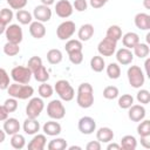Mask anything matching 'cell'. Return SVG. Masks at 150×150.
Returning a JSON list of instances; mask_svg holds the SVG:
<instances>
[{"instance_id":"cell-5","label":"cell","mask_w":150,"mask_h":150,"mask_svg":"<svg viewBox=\"0 0 150 150\" xmlns=\"http://www.w3.org/2000/svg\"><path fill=\"white\" fill-rule=\"evenodd\" d=\"M33 74L28 67L25 66H16L11 70V77L14 82L21 83V84H28Z\"/></svg>"},{"instance_id":"cell-15","label":"cell","mask_w":150,"mask_h":150,"mask_svg":"<svg viewBox=\"0 0 150 150\" xmlns=\"http://www.w3.org/2000/svg\"><path fill=\"white\" fill-rule=\"evenodd\" d=\"M47 144V138L45 134H35L34 137L29 141L27 148L28 150H43Z\"/></svg>"},{"instance_id":"cell-45","label":"cell","mask_w":150,"mask_h":150,"mask_svg":"<svg viewBox=\"0 0 150 150\" xmlns=\"http://www.w3.org/2000/svg\"><path fill=\"white\" fill-rule=\"evenodd\" d=\"M136 98L141 104H148L150 102V93H149V90H146V89L138 90V93L136 95Z\"/></svg>"},{"instance_id":"cell-29","label":"cell","mask_w":150,"mask_h":150,"mask_svg":"<svg viewBox=\"0 0 150 150\" xmlns=\"http://www.w3.org/2000/svg\"><path fill=\"white\" fill-rule=\"evenodd\" d=\"M67 146H68L67 141L61 137H56V138L52 139L47 145L48 150H64V149H67Z\"/></svg>"},{"instance_id":"cell-44","label":"cell","mask_w":150,"mask_h":150,"mask_svg":"<svg viewBox=\"0 0 150 150\" xmlns=\"http://www.w3.org/2000/svg\"><path fill=\"white\" fill-rule=\"evenodd\" d=\"M68 57L73 64H80L83 61V53L82 50H75V52L68 53Z\"/></svg>"},{"instance_id":"cell-12","label":"cell","mask_w":150,"mask_h":150,"mask_svg":"<svg viewBox=\"0 0 150 150\" xmlns=\"http://www.w3.org/2000/svg\"><path fill=\"white\" fill-rule=\"evenodd\" d=\"M73 5L68 0H59L55 4V13L62 19H67L73 14Z\"/></svg>"},{"instance_id":"cell-35","label":"cell","mask_w":150,"mask_h":150,"mask_svg":"<svg viewBox=\"0 0 150 150\" xmlns=\"http://www.w3.org/2000/svg\"><path fill=\"white\" fill-rule=\"evenodd\" d=\"M66 52L67 53H71V52H75V50H82L83 49V45H82V41L80 40H76V39H70L66 42Z\"/></svg>"},{"instance_id":"cell-39","label":"cell","mask_w":150,"mask_h":150,"mask_svg":"<svg viewBox=\"0 0 150 150\" xmlns=\"http://www.w3.org/2000/svg\"><path fill=\"white\" fill-rule=\"evenodd\" d=\"M118 88L115 86H108L103 89V97L107 100H115L116 97H118Z\"/></svg>"},{"instance_id":"cell-9","label":"cell","mask_w":150,"mask_h":150,"mask_svg":"<svg viewBox=\"0 0 150 150\" xmlns=\"http://www.w3.org/2000/svg\"><path fill=\"white\" fill-rule=\"evenodd\" d=\"M116 47H117V41L105 36L103 40L100 41L97 46V50L101 56H112L114 53L116 52Z\"/></svg>"},{"instance_id":"cell-53","label":"cell","mask_w":150,"mask_h":150,"mask_svg":"<svg viewBox=\"0 0 150 150\" xmlns=\"http://www.w3.org/2000/svg\"><path fill=\"white\" fill-rule=\"evenodd\" d=\"M118 149H121V145L117 143H110L109 142V144L107 145V150H118Z\"/></svg>"},{"instance_id":"cell-49","label":"cell","mask_w":150,"mask_h":150,"mask_svg":"<svg viewBox=\"0 0 150 150\" xmlns=\"http://www.w3.org/2000/svg\"><path fill=\"white\" fill-rule=\"evenodd\" d=\"M87 150H101V143L98 141H91L86 145Z\"/></svg>"},{"instance_id":"cell-17","label":"cell","mask_w":150,"mask_h":150,"mask_svg":"<svg viewBox=\"0 0 150 150\" xmlns=\"http://www.w3.org/2000/svg\"><path fill=\"white\" fill-rule=\"evenodd\" d=\"M29 34L34 39H42L46 35V27L43 22L40 21H32L29 23Z\"/></svg>"},{"instance_id":"cell-36","label":"cell","mask_w":150,"mask_h":150,"mask_svg":"<svg viewBox=\"0 0 150 150\" xmlns=\"http://www.w3.org/2000/svg\"><path fill=\"white\" fill-rule=\"evenodd\" d=\"M38 91H39V95L41 96V98H48V97H50V96L53 95L54 88H53L50 84H48L47 82H42V83L39 86Z\"/></svg>"},{"instance_id":"cell-55","label":"cell","mask_w":150,"mask_h":150,"mask_svg":"<svg viewBox=\"0 0 150 150\" xmlns=\"http://www.w3.org/2000/svg\"><path fill=\"white\" fill-rule=\"evenodd\" d=\"M6 28H7V25H5V23H4L2 21H0V35L5 33Z\"/></svg>"},{"instance_id":"cell-50","label":"cell","mask_w":150,"mask_h":150,"mask_svg":"<svg viewBox=\"0 0 150 150\" xmlns=\"http://www.w3.org/2000/svg\"><path fill=\"white\" fill-rule=\"evenodd\" d=\"M109 0H90V6L93 8H101L103 7Z\"/></svg>"},{"instance_id":"cell-56","label":"cell","mask_w":150,"mask_h":150,"mask_svg":"<svg viewBox=\"0 0 150 150\" xmlns=\"http://www.w3.org/2000/svg\"><path fill=\"white\" fill-rule=\"evenodd\" d=\"M5 138H6V132L4 129H0V143H2L5 141Z\"/></svg>"},{"instance_id":"cell-54","label":"cell","mask_w":150,"mask_h":150,"mask_svg":"<svg viewBox=\"0 0 150 150\" xmlns=\"http://www.w3.org/2000/svg\"><path fill=\"white\" fill-rule=\"evenodd\" d=\"M149 63H150V59H146V60H145V63H144V66H145V75L150 77V73H149Z\"/></svg>"},{"instance_id":"cell-34","label":"cell","mask_w":150,"mask_h":150,"mask_svg":"<svg viewBox=\"0 0 150 150\" xmlns=\"http://www.w3.org/2000/svg\"><path fill=\"white\" fill-rule=\"evenodd\" d=\"M105 36H108V38H110V39H112V40H115V41L121 40V38H122V29H121V27L117 26V25L110 26V27L107 29Z\"/></svg>"},{"instance_id":"cell-4","label":"cell","mask_w":150,"mask_h":150,"mask_svg":"<svg viewBox=\"0 0 150 150\" xmlns=\"http://www.w3.org/2000/svg\"><path fill=\"white\" fill-rule=\"evenodd\" d=\"M127 76H128V81H129L130 86L136 89L141 88L145 82V75H144L143 70L141 69V67H138V66H130L128 68Z\"/></svg>"},{"instance_id":"cell-7","label":"cell","mask_w":150,"mask_h":150,"mask_svg":"<svg viewBox=\"0 0 150 150\" xmlns=\"http://www.w3.org/2000/svg\"><path fill=\"white\" fill-rule=\"evenodd\" d=\"M45 108V103L41 97H30L26 107V115L29 118H38Z\"/></svg>"},{"instance_id":"cell-46","label":"cell","mask_w":150,"mask_h":150,"mask_svg":"<svg viewBox=\"0 0 150 150\" xmlns=\"http://www.w3.org/2000/svg\"><path fill=\"white\" fill-rule=\"evenodd\" d=\"M18 100L16 98H14V97H11L9 96V98H7L6 101H5V103H4V107L6 108V110L8 111V112H14L16 109H18Z\"/></svg>"},{"instance_id":"cell-28","label":"cell","mask_w":150,"mask_h":150,"mask_svg":"<svg viewBox=\"0 0 150 150\" xmlns=\"http://www.w3.org/2000/svg\"><path fill=\"white\" fill-rule=\"evenodd\" d=\"M105 67V62L104 59L101 55H95L91 57L90 60V68L95 71V73H101Z\"/></svg>"},{"instance_id":"cell-52","label":"cell","mask_w":150,"mask_h":150,"mask_svg":"<svg viewBox=\"0 0 150 150\" xmlns=\"http://www.w3.org/2000/svg\"><path fill=\"white\" fill-rule=\"evenodd\" d=\"M139 137H141V144L145 149H149L150 148V135L149 136H139Z\"/></svg>"},{"instance_id":"cell-19","label":"cell","mask_w":150,"mask_h":150,"mask_svg":"<svg viewBox=\"0 0 150 150\" xmlns=\"http://www.w3.org/2000/svg\"><path fill=\"white\" fill-rule=\"evenodd\" d=\"M135 26L141 30L150 29V15L146 13H137L135 15Z\"/></svg>"},{"instance_id":"cell-41","label":"cell","mask_w":150,"mask_h":150,"mask_svg":"<svg viewBox=\"0 0 150 150\" xmlns=\"http://www.w3.org/2000/svg\"><path fill=\"white\" fill-rule=\"evenodd\" d=\"M13 11L9 8H2L0 9V21H2L5 25H9L11 21L13 20Z\"/></svg>"},{"instance_id":"cell-47","label":"cell","mask_w":150,"mask_h":150,"mask_svg":"<svg viewBox=\"0 0 150 150\" xmlns=\"http://www.w3.org/2000/svg\"><path fill=\"white\" fill-rule=\"evenodd\" d=\"M6 1L12 9H16V11L23 9L28 2V0H6Z\"/></svg>"},{"instance_id":"cell-61","label":"cell","mask_w":150,"mask_h":150,"mask_svg":"<svg viewBox=\"0 0 150 150\" xmlns=\"http://www.w3.org/2000/svg\"><path fill=\"white\" fill-rule=\"evenodd\" d=\"M0 1H1V0H0Z\"/></svg>"},{"instance_id":"cell-43","label":"cell","mask_w":150,"mask_h":150,"mask_svg":"<svg viewBox=\"0 0 150 150\" xmlns=\"http://www.w3.org/2000/svg\"><path fill=\"white\" fill-rule=\"evenodd\" d=\"M9 75L8 73L4 69V68H0V89L1 90H6L9 86Z\"/></svg>"},{"instance_id":"cell-2","label":"cell","mask_w":150,"mask_h":150,"mask_svg":"<svg viewBox=\"0 0 150 150\" xmlns=\"http://www.w3.org/2000/svg\"><path fill=\"white\" fill-rule=\"evenodd\" d=\"M11 97L16 100H27L30 98L34 94V88L29 84H21V83H11L6 89Z\"/></svg>"},{"instance_id":"cell-40","label":"cell","mask_w":150,"mask_h":150,"mask_svg":"<svg viewBox=\"0 0 150 150\" xmlns=\"http://www.w3.org/2000/svg\"><path fill=\"white\" fill-rule=\"evenodd\" d=\"M137 134L139 136H149L150 135V121L142 120L137 125Z\"/></svg>"},{"instance_id":"cell-37","label":"cell","mask_w":150,"mask_h":150,"mask_svg":"<svg viewBox=\"0 0 150 150\" xmlns=\"http://www.w3.org/2000/svg\"><path fill=\"white\" fill-rule=\"evenodd\" d=\"M118 107L122 109H129L134 104V97L130 94H123L118 97Z\"/></svg>"},{"instance_id":"cell-23","label":"cell","mask_w":150,"mask_h":150,"mask_svg":"<svg viewBox=\"0 0 150 150\" xmlns=\"http://www.w3.org/2000/svg\"><path fill=\"white\" fill-rule=\"evenodd\" d=\"M22 129L27 135H35L40 130V123L36 121V118L27 117L22 124Z\"/></svg>"},{"instance_id":"cell-24","label":"cell","mask_w":150,"mask_h":150,"mask_svg":"<svg viewBox=\"0 0 150 150\" xmlns=\"http://www.w3.org/2000/svg\"><path fill=\"white\" fill-rule=\"evenodd\" d=\"M122 43L125 48L128 49H132L138 42H139V36L138 34L134 33V32H128L124 35H122Z\"/></svg>"},{"instance_id":"cell-11","label":"cell","mask_w":150,"mask_h":150,"mask_svg":"<svg viewBox=\"0 0 150 150\" xmlns=\"http://www.w3.org/2000/svg\"><path fill=\"white\" fill-rule=\"evenodd\" d=\"M77 128L83 135H91L96 130V122L90 116H83L79 120Z\"/></svg>"},{"instance_id":"cell-1","label":"cell","mask_w":150,"mask_h":150,"mask_svg":"<svg viewBox=\"0 0 150 150\" xmlns=\"http://www.w3.org/2000/svg\"><path fill=\"white\" fill-rule=\"evenodd\" d=\"M76 102H77L79 107H81L83 109H88L94 104V89L90 83L84 82L79 86Z\"/></svg>"},{"instance_id":"cell-18","label":"cell","mask_w":150,"mask_h":150,"mask_svg":"<svg viewBox=\"0 0 150 150\" xmlns=\"http://www.w3.org/2000/svg\"><path fill=\"white\" fill-rule=\"evenodd\" d=\"M20 122L18 118H14V117H8L7 120L4 121V130L6 132V135H14L16 132L20 131Z\"/></svg>"},{"instance_id":"cell-14","label":"cell","mask_w":150,"mask_h":150,"mask_svg":"<svg viewBox=\"0 0 150 150\" xmlns=\"http://www.w3.org/2000/svg\"><path fill=\"white\" fill-rule=\"evenodd\" d=\"M145 114L146 112H145V108L143 107V104H132L129 108L128 117L132 122H141L142 120H144Z\"/></svg>"},{"instance_id":"cell-27","label":"cell","mask_w":150,"mask_h":150,"mask_svg":"<svg viewBox=\"0 0 150 150\" xmlns=\"http://www.w3.org/2000/svg\"><path fill=\"white\" fill-rule=\"evenodd\" d=\"M62 52L60 49H56V48H53V49H49L47 52V61L50 63V64H59L61 61H62Z\"/></svg>"},{"instance_id":"cell-60","label":"cell","mask_w":150,"mask_h":150,"mask_svg":"<svg viewBox=\"0 0 150 150\" xmlns=\"http://www.w3.org/2000/svg\"><path fill=\"white\" fill-rule=\"evenodd\" d=\"M146 42H148V43L150 42V34H149V33L146 34Z\"/></svg>"},{"instance_id":"cell-8","label":"cell","mask_w":150,"mask_h":150,"mask_svg":"<svg viewBox=\"0 0 150 150\" xmlns=\"http://www.w3.org/2000/svg\"><path fill=\"white\" fill-rule=\"evenodd\" d=\"M76 26L75 22L70 21V20H66L63 22H61L57 28H56V35L60 40H69L74 33H75Z\"/></svg>"},{"instance_id":"cell-20","label":"cell","mask_w":150,"mask_h":150,"mask_svg":"<svg viewBox=\"0 0 150 150\" xmlns=\"http://www.w3.org/2000/svg\"><path fill=\"white\" fill-rule=\"evenodd\" d=\"M96 138L100 143H109L114 139V131L109 127H102L96 131Z\"/></svg>"},{"instance_id":"cell-33","label":"cell","mask_w":150,"mask_h":150,"mask_svg":"<svg viewBox=\"0 0 150 150\" xmlns=\"http://www.w3.org/2000/svg\"><path fill=\"white\" fill-rule=\"evenodd\" d=\"M11 145H12V148L18 149V150L22 149L26 145V139H25L23 135H21L19 132L12 135V137H11Z\"/></svg>"},{"instance_id":"cell-32","label":"cell","mask_w":150,"mask_h":150,"mask_svg":"<svg viewBox=\"0 0 150 150\" xmlns=\"http://www.w3.org/2000/svg\"><path fill=\"white\" fill-rule=\"evenodd\" d=\"M33 76H34V79H35L38 82H40V83L47 82V81L49 80V73H48V70L46 69L45 66H41L39 69H36L35 71H33Z\"/></svg>"},{"instance_id":"cell-51","label":"cell","mask_w":150,"mask_h":150,"mask_svg":"<svg viewBox=\"0 0 150 150\" xmlns=\"http://www.w3.org/2000/svg\"><path fill=\"white\" fill-rule=\"evenodd\" d=\"M8 115H9V112L6 110V108L4 107V104L0 105V122H4L5 120H7L8 118Z\"/></svg>"},{"instance_id":"cell-58","label":"cell","mask_w":150,"mask_h":150,"mask_svg":"<svg viewBox=\"0 0 150 150\" xmlns=\"http://www.w3.org/2000/svg\"><path fill=\"white\" fill-rule=\"evenodd\" d=\"M143 6L146 9H150V0H143Z\"/></svg>"},{"instance_id":"cell-21","label":"cell","mask_w":150,"mask_h":150,"mask_svg":"<svg viewBox=\"0 0 150 150\" xmlns=\"http://www.w3.org/2000/svg\"><path fill=\"white\" fill-rule=\"evenodd\" d=\"M61 124L56 121H48L43 124L42 127V130L45 132V135L47 136H57L60 132H61Z\"/></svg>"},{"instance_id":"cell-31","label":"cell","mask_w":150,"mask_h":150,"mask_svg":"<svg viewBox=\"0 0 150 150\" xmlns=\"http://www.w3.org/2000/svg\"><path fill=\"white\" fill-rule=\"evenodd\" d=\"M107 75L111 80H117L121 76V67L116 62H111L107 66Z\"/></svg>"},{"instance_id":"cell-26","label":"cell","mask_w":150,"mask_h":150,"mask_svg":"<svg viewBox=\"0 0 150 150\" xmlns=\"http://www.w3.org/2000/svg\"><path fill=\"white\" fill-rule=\"evenodd\" d=\"M134 55L139 57V59H145L148 57L149 53H150V48L148 46V43H143V42H138L134 48Z\"/></svg>"},{"instance_id":"cell-59","label":"cell","mask_w":150,"mask_h":150,"mask_svg":"<svg viewBox=\"0 0 150 150\" xmlns=\"http://www.w3.org/2000/svg\"><path fill=\"white\" fill-rule=\"evenodd\" d=\"M68 149H69V150H75V149H76V150H81L82 148L79 146V145H71V146H69Z\"/></svg>"},{"instance_id":"cell-13","label":"cell","mask_w":150,"mask_h":150,"mask_svg":"<svg viewBox=\"0 0 150 150\" xmlns=\"http://www.w3.org/2000/svg\"><path fill=\"white\" fill-rule=\"evenodd\" d=\"M33 16L36 21L40 22H47L52 19V9L49 8V6L46 5H39L34 8L33 11Z\"/></svg>"},{"instance_id":"cell-30","label":"cell","mask_w":150,"mask_h":150,"mask_svg":"<svg viewBox=\"0 0 150 150\" xmlns=\"http://www.w3.org/2000/svg\"><path fill=\"white\" fill-rule=\"evenodd\" d=\"M15 18L21 25H29L33 20V15L26 9H19L15 14Z\"/></svg>"},{"instance_id":"cell-10","label":"cell","mask_w":150,"mask_h":150,"mask_svg":"<svg viewBox=\"0 0 150 150\" xmlns=\"http://www.w3.org/2000/svg\"><path fill=\"white\" fill-rule=\"evenodd\" d=\"M5 35H6V39L8 42H13V43H18V45H20V42L23 39L22 28L16 23H12V25L7 26V28L5 30Z\"/></svg>"},{"instance_id":"cell-16","label":"cell","mask_w":150,"mask_h":150,"mask_svg":"<svg viewBox=\"0 0 150 150\" xmlns=\"http://www.w3.org/2000/svg\"><path fill=\"white\" fill-rule=\"evenodd\" d=\"M116 60H117V62L120 64L128 66V64H130L132 62L134 54H132V52L130 49H128V48L124 47V48H121V49H118L116 52Z\"/></svg>"},{"instance_id":"cell-6","label":"cell","mask_w":150,"mask_h":150,"mask_svg":"<svg viewBox=\"0 0 150 150\" xmlns=\"http://www.w3.org/2000/svg\"><path fill=\"white\" fill-rule=\"evenodd\" d=\"M47 115L52 120H62L66 115V108L60 100H52L47 104Z\"/></svg>"},{"instance_id":"cell-48","label":"cell","mask_w":150,"mask_h":150,"mask_svg":"<svg viewBox=\"0 0 150 150\" xmlns=\"http://www.w3.org/2000/svg\"><path fill=\"white\" fill-rule=\"evenodd\" d=\"M73 8H75L77 12H84L88 8V4L86 0H75L73 4Z\"/></svg>"},{"instance_id":"cell-57","label":"cell","mask_w":150,"mask_h":150,"mask_svg":"<svg viewBox=\"0 0 150 150\" xmlns=\"http://www.w3.org/2000/svg\"><path fill=\"white\" fill-rule=\"evenodd\" d=\"M41 2H42V5L50 6V5H53V4L55 2V0H41Z\"/></svg>"},{"instance_id":"cell-3","label":"cell","mask_w":150,"mask_h":150,"mask_svg":"<svg viewBox=\"0 0 150 150\" xmlns=\"http://www.w3.org/2000/svg\"><path fill=\"white\" fill-rule=\"evenodd\" d=\"M54 90L56 91L59 97L62 101H66V102L71 101L74 98V96H75V90H74V88L71 87V84L67 80L56 81V83L54 86Z\"/></svg>"},{"instance_id":"cell-25","label":"cell","mask_w":150,"mask_h":150,"mask_svg":"<svg viewBox=\"0 0 150 150\" xmlns=\"http://www.w3.org/2000/svg\"><path fill=\"white\" fill-rule=\"evenodd\" d=\"M121 149H125V150H135L137 146V141L132 135H125L121 138L120 142Z\"/></svg>"},{"instance_id":"cell-22","label":"cell","mask_w":150,"mask_h":150,"mask_svg":"<svg viewBox=\"0 0 150 150\" xmlns=\"http://www.w3.org/2000/svg\"><path fill=\"white\" fill-rule=\"evenodd\" d=\"M94 35V26L91 23H84L79 28L77 36L80 41H89Z\"/></svg>"},{"instance_id":"cell-42","label":"cell","mask_w":150,"mask_h":150,"mask_svg":"<svg viewBox=\"0 0 150 150\" xmlns=\"http://www.w3.org/2000/svg\"><path fill=\"white\" fill-rule=\"evenodd\" d=\"M41 66H43V63H42V59L39 57V56H32L28 60V63H27V67L30 69L32 74H33V71H35L36 69H39Z\"/></svg>"},{"instance_id":"cell-38","label":"cell","mask_w":150,"mask_h":150,"mask_svg":"<svg viewBox=\"0 0 150 150\" xmlns=\"http://www.w3.org/2000/svg\"><path fill=\"white\" fill-rule=\"evenodd\" d=\"M20 52V47L18 43H13V42H6L4 46V53L7 56H15L18 55Z\"/></svg>"}]
</instances>
